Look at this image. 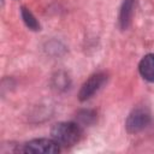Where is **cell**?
<instances>
[{
  "mask_svg": "<svg viewBox=\"0 0 154 154\" xmlns=\"http://www.w3.org/2000/svg\"><path fill=\"white\" fill-rule=\"evenodd\" d=\"M134 1L135 0H124L123 1V6H122V10H120V16H119V23H120V26L123 29L128 28V25L131 20L132 10H134Z\"/></svg>",
  "mask_w": 154,
  "mask_h": 154,
  "instance_id": "8992f818",
  "label": "cell"
},
{
  "mask_svg": "<svg viewBox=\"0 0 154 154\" xmlns=\"http://www.w3.org/2000/svg\"><path fill=\"white\" fill-rule=\"evenodd\" d=\"M150 123V114L147 109L144 108H136L134 109L125 123L126 130L131 134L138 132L141 130H143L146 126H148V124Z\"/></svg>",
  "mask_w": 154,
  "mask_h": 154,
  "instance_id": "3957f363",
  "label": "cell"
},
{
  "mask_svg": "<svg viewBox=\"0 0 154 154\" xmlns=\"http://www.w3.org/2000/svg\"><path fill=\"white\" fill-rule=\"evenodd\" d=\"M20 14H22V18L24 20V23L26 24V26H29L30 29L32 30H40V24L35 19V17L32 16V13L25 8V7H22L20 8Z\"/></svg>",
  "mask_w": 154,
  "mask_h": 154,
  "instance_id": "52a82bcc",
  "label": "cell"
},
{
  "mask_svg": "<svg viewBox=\"0 0 154 154\" xmlns=\"http://www.w3.org/2000/svg\"><path fill=\"white\" fill-rule=\"evenodd\" d=\"M107 81V76L103 72H96L94 75H91L82 85L81 90H79V100L81 101H85L88 99H90Z\"/></svg>",
  "mask_w": 154,
  "mask_h": 154,
  "instance_id": "277c9868",
  "label": "cell"
},
{
  "mask_svg": "<svg viewBox=\"0 0 154 154\" xmlns=\"http://www.w3.org/2000/svg\"><path fill=\"white\" fill-rule=\"evenodd\" d=\"M22 153H42V154H54L61 150L60 146L52 138H36L24 143L20 148L17 149Z\"/></svg>",
  "mask_w": 154,
  "mask_h": 154,
  "instance_id": "7a4b0ae2",
  "label": "cell"
},
{
  "mask_svg": "<svg viewBox=\"0 0 154 154\" xmlns=\"http://www.w3.org/2000/svg\"><path fill=\"white\" fill-rule=\"evenodd\" d=\"M138 71L146 81L154 82V53L147 54L142 58L138 64Z\"/></svg>",
  "mask_w": 154,
  "mask_h": 154,
  "instance_id": "5b68a950",
  "label": "cell"
},
{
  "mask_svg": "<svg viewBox=\"0 0 154 154\" xmlns=\"http://www.w3.org/2000/svg\"><path fill=\"white\" fill-rule=\"evenodd\" d=\"M51 136L60 147H72L81 141L83 136V129L77 123L61 122L57 123L52 128Z\"/></svg>",
  "mask_w": 154,
  "mask_h": 154,
  "instance_id": "6da1fadb",
  "label": "cell"
}]
</instances>
